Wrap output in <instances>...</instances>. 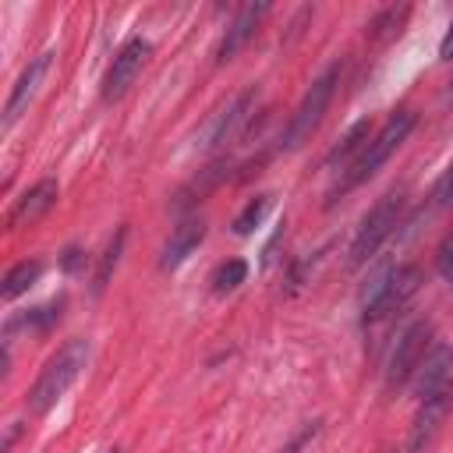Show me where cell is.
Segmentation results:
<instances>
[{
	"mask_svg": "<svg viewBox=\"0 0 453 453\" xmlns=\"http://www.w3.org/2000/svg\"><path fill=\"white\" fill-rule=\"evenodd\" d=\"M202 237H205V219H198V216H188L173 234H170V241H166V248H163V258H159V265L163 269H177L198 244H202Z\"/></svg>",
	"mask_w": 453,
	"mask_h": 453,
	"instance_id": "13",
	"label": "cell"
},
{
	"mask_svg": "<svg viewBox=\"0 0 453 453\" xmlns=\"http://www.w3.org/2000/svg\"><path fill=\"white\" fill-rule=\"evenodd\" d=\"M449 372H453V347H449V343H442V340H432L428 354L421 357L418 372L411 375V386H414L418 400H425V396L439 393V389L449 382Z\"/></svg>",
	"mask_w": 453,
	"mask_h": 453,
	"instance_id": "10",
	"label": "cell"
},
{
	"mask_svg": "<svg viewBox=\"0 0 453 453\" xmlns=\"http://www.w3.org/2000/svg\"><path fill=\"white\" fill-rule=\"evenodd\" d=\"M110 453H117V449H110Z\"/></svg>",
	"mask_w": 453,
	"mask_h": 453,
	"instance_id": "25",
	"label": "cell"
},
{
	"mask_svg": "<svg viewBox=\"0 0 453 453\" xmlns=\"http://www.w3.org/2000/svg\"><path fill=\"white\" fill-rule=\"evenodd\" d=\"M439 60H453V25H449V32L442 35V46H439Z\"/></svg>",
	"mask_w": 453,
	"mask_h": 453,
	"instance_id": "24",
	"label": "cell"
},
{
	"mask_svg": "<svg viewBox=\"0 0 453 453\" xmlns=\"http://www.w3.org/2000/svg\"><path fill=\"white\" fill-rule=\"evenodd\" d=\"M60 315H64V297L50 301V304H39V308H32V311H25V315H18V319H7V336H11L14 329L50 333V329L60 322Z\"/></svg>",
	"mask_w": 453,
	"mask_h": 453,
	"instance_id": "15",
	"label": "cell"
},
{
	"mask_svg": "<svg viewBox=\"0 0 453 453\" xmlns=\"http://www.w3.org/2000/svg\"><path fill=\"white\" fill-rule=\"evenodd\" d=\"M319 428H322L319 421H311V425H304V428H301V432H297V435H294V439H290V442H287V446H283L280 453H301V449H304V446H308V442H311V439L319 435Z\"/></svg>",
	"mask_w": 453,
	"mask_h": 453,
	"instance_id": "21",
	"label": "cell"
},
{
	"mask_svg": "<svg viewBox=\"0 0 453 453\" xmlns=\"http://www.w3.org/2000/svg\"><path fill=\"white\" fill-rule=\"evenodd\" d=\"M149 53H152V42L142 39V35H131V39L117 50L113 64L106 67V78H103V99H106V103H117V99L134 85V78L142 74Z\"/></svg>",
	"mask_w": 453,
	"mask_h": 453,
	"instance_id": "8",
	"label": "cell"
},
{
	"mask_svg": "<svg viewBox=\"0 0 453 453\" xmlns=\"http://www.w3.org/2000/svg\"><path fill=\"white\" fill-rule=\"evenodd\" d=\"M124 237H127V230L120 226V230L113 234V241L106 244V251H103V258H99V269H96V276H92V290H96V294H103V287L110 283V276H113V269H117V262H120V251H124Z\"/></svg>",
	"mask_w": 453,
	"mask_h": 453,
	"instance_id": "18",
	"label": "cell"
},
{
	"mask_svg": "<svg viewBox=\"0 0 453 453\" xmlns=\"http://www.w3.org/2000/svg\"><path fill=\"white\" fill-rule=\"evenodd\" d=\"M414 124H418V117L411 113V110H396V113H389L386 117V124L379 127V134L361 149V156L340 173V180L329 188V202H336L340 195H347L350 188H357V184H365L403 142H407V134L414 131Z\"/></svg>",
	"mask_w": 453,
	"mask_h": 453,
	"instance_id": "1",
	"label": "cell"
},
{
	"mask_svg": "<svg viewBox=\"0 0 453 453\" xmlns=\"http://www.w3.org/2000/svg\"><path fill=\"white\" fill-rule=\"evenodd\" d=\"M57 195H60V184L53 180V177H42V180H35L18 202H14V209H11V226H28V223H35L39 216H46L53 205H57Z\"/></svg>",
	"mask_w": 453,
	"mask_h": 453,
	"instance_id": "11",
	"label": "cell"
},
{
	"mask_svg": "<svg viewBox=\"0 0 453 453\" xmlns=\"http://www.w3.org/2000/svg\"><path fill=\"white\" fill-rule=\"evenodd\" d=\"M251 110H255V88H244V92H237V96H230L205 124H202V131L195 134V145L198 149H219V145H226L244 124H248V117H251Z\"/></svg>",
	"mask_w": 453,
	"mask_h": 453,
	"instance_id": "7",
	"label": "cell"
},
{
	"mask_svg": "<svg viewBox=\"0 0 453 453\" xmlns=\"http://www.w3.org/2000/svg\"><path fill=\"white\" fill-rule=\"evenodd\" d=\"M368 134H372V120H368V117H361L357 124H350V127H347V134L329 149L326 166H329V170H336V163H340V170H347V166L361 156V149L368 145Z\"/></svg>",
	"mask_w": 453,
	"mask_h": 453,
	"instance_id": "14",
	"label": "cell"
},
{
	"mask_svg": "<svg viewBox=\"0 0 453 453\" xmlns=\"http://www.w3.org/2000/svg\"><path fill=\"white\" fill-rule=\"evenodd\" d=\"M403 205H407V195H403V191H389V195H382V198L372 205V212L361 219L357 234H354V241H350V251H347V262H350L354 269L365 265V262L382 248V241L396 230V223H400V216H403Z\"/></svg>",
	"mask_w": 453,
	"mask_h": 453,
	"instance_id": "5",
	"label": "cell"
},
{
	"mask_svg": "<svg viewBox=\"0 0 453 453\" xmlns=\"http://www.w3.org/2000/svg\"><path fill=\"white\" fill-rule=\"evenodd\" d=\"M428 347H432V326H428L425 319L411 322V326L396 336L393 354H389V361H386V389H400V386H407L411 375L418 372L421 357L428 354Z\"/></svg>",
	"mask_w": 453,
	"mask_h": 453,
	"instance_id": "6",
	"label": "cell"
},
{
	"mask_svg": "<svg viewBox=\"0 0 453 453\" xmlns=\"http://www.w3.org/2000/svg\"><path fill=\"white\" fill-rule=\"evenodd\" d=\"M269 14V4H248V7H241L237 11V18L230 21V28H226V35H223V42H219V50H216V60L219 64H226V60H234L244 46H248V39L255 35V28H258V21Z\"/></svg>",
	"mask_w": 453,
	"mask_h": 453,
	"instance_id": "12",
	"label": "cell"
},
{
	"mask_svg": "<svg viewBox=\"0 0 453 453\" xmlns=\"http://www.w3.org/2000/svg\"><path fill=\"white\" fill-rule=\"evenodd\" d=\"M439 273H442V280L453 287V234L442 241V248H439Z\"/></svg>",
	"mask_w": 453,
	"mask_h": 453,
	"instance_id": "22",
	"label": "cell"
},
{
	"mask_svg": "<svg viewBox=\"0 0 453 453\" xmlns=\"http://www.w3.org/2000/svg\"><path fill=\"white\" fill-rule=\"evenodd\" d=\"M273 205V195H255L241 212H237V219H234V234H241V237H248L258 223H262V216H265V209Z\"/></svg>",
	"mask_w": 453,
	"mask_h": 453,
	"instance_id": "20",
	"label": "cell"
},
{
	"mask_svg": "<svg viewBox=\"0 0 453 453\" xmlns=\"http://www.w3.org/2000/svg\"><path fill=\"white\" fill-rule=\"evenodd\" d=\"M39 276H42V262L39 258H21L18 265H11L7 276H4V287H0L4 301H14L18 294H25Z\"/></svg>",
	"mask_w": 453,
	"mask_h": 453,
	"instance_id": "17",
	"label": "cell"
},
{
	"mask_svg": "<svg viewBox=\"0 0 453 453\" xmlns=\"http://www.w3.org/2000/svg\"><path fill=\"white\" fill-rule=\"evenodd\" d=\"M50 64H53V53H50V50H46V53H39V57H32V60L25 64V71L18 74V81H14L11 96H7V106H4V131H7V127H14V120L28 110V103L35 99L39 85H42V81H46V74H50Z\"/></svg>",
	"mask_w": 453,
	"mask_h": 453,
	"instance_id": "9",
	"label": "cell"
},
{
	"mask_svg": "<svg viewBox=\"0 0 453 453\" xmlns=\"http://www.w3.org/2000/svg\"><path fill=\"white\" fill-rule=\"evenodd\" d=\"M244 280H248V262H244V258H230V262H223V265L212 273V294H230V290H237Z\"/></svg>",
	"mask_w": 453,
	"mask_h": 453,
	"instance_id": "19",
	"label": "cell"
},
{
	"mask_svg": "<svg viewBox=\"0 0 453 453\" xmlns=\"http://www.w3.org/2000/svg\"><path fill=\"white\" fill-rule=\"evenodd\" d=\"M336 85H340V64H329V67L311 81V88L304 92L301 106L294 110V117H290V124H287V131H283V138H280V149H283V152L301 149V145L315 134V127L322 124V117H326V110H329V99H333Z\"/></svg>",
	"mask_w": 453,
	"mask_h": 453,
	"instance_id": "4",
	"label": "cell"
},
{
	"mask_svg": "<svg viewBox=\"0 0 453 453\" xmlns=\"http://www.w3.org/2000/svg\"><path fill=\"white\" fill-rule=\"evenodd\" d=\"M85 361H88V340H67V343L42 365L39 379L32 382L28 400H25L28 411H32V414H46V411L71 389V382L81 375Z\"/></svg>",
	"mask_w": 453,
	"mask_h": 453,
	"instance_id": "3",
	"label": "cell"
},
{
	"mask_svg": "<svg viewBox=\"0 0 453 453\" xmlns=\"http://www.w3.org/2000/svg\"><path fill=\"white\" fill-rule=\"evenodd\" d=\"M230 170H234V163L230 159H219V163H212V166H205L177 198H180V205H188V202H198L202 195H209L212 188H219L226 177H230Z\"/></svg>",
	"mask_w": 453,
	"mask_h": 453,
	"instance_id": "16",
	"label": "cell"
},
{
	"mask_svg": "<svg viewBox=\"0 0 453 453\" xmlns=\"http://www.w3.org/2000/svg\"><path fill=\"white\" fill-rule=\"evenodd\" d=\"M81 262H85V255H81L78 248H67V251H64V258H60L64 273H78V269H81Z\"/></svg>",
	"mask_w": 453,
	"mask_h": 453,
	"instance_id": "23",
	"label": "cell"
},
{
	"mask_svg": "<svg viewBox=\"0 0 453 453\" xmlns=\"http://www.w3.org/2000/svg\"><path fill=\"white\" fill-rule=\"evenodd\" d=\"M421 283H425V273L414 262L396 265V269H382L361 290V322H365V329H379L386 319H393L418 294Z\"/></svg>",
	"mask_w": 453,
	"mask_h": 453,
	"instance_id": "2",
	"label": "cell"
}]
</instances>
